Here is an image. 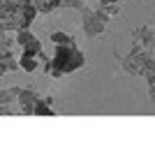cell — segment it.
I'll use <instances>...</instances> for the list:
<instances>
[{
  "mask_svg": "<svg viewBox=\"0 0 155 155\" xmlns=\"http://www.w3.org/2000/svg\"><path fill=\"white\" fill-rule=\"evenodd\" d=\"M84 63H86V58L77 49V44H63V46H56L53 56L42 63V70H44V74L58 79L63 74H70V72L84 67Z\"/></svg>",
  "mask_w": 155,
  "mask_h": 155,
  "instance_id": "cell-1",
  "label": "cell"
},
{
  "mask_svg": "<svg viewBox=\"0 0 155 155\" xmlns=\"http://www.w3.org/2000/svg\"><path fill=\"white\" fill-rule=\"evenodd\" d=\"M109 21H111V16L104 12L102 7H100V9L86 7L84 12H81V26H84V32L88 37H100Z\"/></svg>",
  "mask_w": 155,
  "mask_h": 155,
  "instance_id": "cell-2",
  "label": "cell"
},
{
  "mask_svg": "<svg viewBox=\"0 0 155 155\" xmlns=\"http://www.w3.org/2000/svg\"><path fill=\"white\" fill-rule=\"evenodd\" d=\"M39 100V93L28 86V88H21V95H19V111L21 114H35V104Z\"/></svg>",
  "mask_w": 155,
  "mask_h": 155,
  "instance_id": "cell-3",
  "label": "cell"
},
{
  "mask_svg": "<svg viewBox=\"0 0 155 155\" xmlns=\"http://www.w3.org/2000/svg\"><path fill=\"white\" fill-rule=\"evenodd\" d=\"M44 60H46L44 53L37 56V53L23 51V53H21V58H19V63H21V70H23V72H35V70H37V65H42Z\"/></svg>",
  "mask_w": 155,
  "mask_h": 155,
  "instance_id": "cell-4",
  "label": "cell"
},
{
  "mask_svg": "<svg viewBox=\"0 0 155 155\" xmlns=\"http://www.w3.org/2000/svg\"><path fill=\"white\" fill-rule=\"evenodd\" d=\"M21 67V63H16L12 56V51H2V56H0V70H2V74H7V72H16Z\"/></svg>",
  "mask_w": 155,
  "mask_h": 155,
  "instance_id": "cell-5",
  "label": "cell"
},
{
  "mask_svg": "<svg viewBox=\"0 0 155 155\" xmlns=\"http://www.w3.org/2000/svg\"><path fill=\"white\" fill-rule=\"evenodd\" d=\"M51 104H53L51 97H46V100H42V97H39L37 104H35V114H37V116H53V114H56V109H51Z\"/></svg>",
  "mask_w": 155,
  "mask_h": 155,
  "instance_id": "cell-6",
  "label": "cell"
},
{
  "mask_svg": "<svg viewBox=\"0 0 155 155\" xmlns=\"http://www.w3.org/2000/svg\"><path fill=\"white\" fill-rule=\"evenodd\" d=\"M19 95H21V88L19 86H12V88H5L2 91V95H0V102L2 104H12V102H19Z\"/></svg>",
  "mask_w": 155,
  "mask_h": 155,
  "instance_id": "cell-7",
  "label": "cell"
},
{
  "mask_svg": "<svg viewBox=\"0 0 155 155\" xmlns=\"http://www.w3.org/2000/svg\"><path fill=\"white\" fill-rule=\"evenodd\" d=\"M58 7H63V0H39V2H37V9H39V12H44V14L56 12Z\"/></svg>",
  "mask_w": 155,
  "mask_h": 155,
  "instance_id": "cell-8",
  "label": "cell"
},
{
  "mask_svg": "<svg viewBox=\"0 0 155 155\" xmlns=\"http://www.w3.org/2000/svg\"><path fill=\"white\" fill-rule=\"evenodd\" d=\"M51 42H53L56 46H63V44H74V37H72V35H67V32L56 30V32H51Z\"/></svg>",
  "mask_w": 155,
  "mask_h": 155,
  "instance_id": "cell-9",
  "label": "cell"
},
{
  "mask_svg": "<svg viewBox=\"0 0 155 155\" xmlns=\"http://www.w3.org/2000/svg\"><path fill=\"white\" fill-rule=\"evenodd\" d=\"M30 39H35V35L30 32V28H26V30H19V32H16V44H19L21 49H23V46H26Z\"/></svg>",
  "mask_w": 155,
  "mask_h": 155,
  "instance_id": "cell-10",
  "label": "cell"
},
{
  "mask_svg": "<svg viewBox=\"0 0 155 155\" xmlns=\"http://www.w3.org/2000/svg\"><path fill=\"white\" fill-rule=\"evenodd\" d=\"M63 7H74L79 12H84L86 7H88V2L86 0H63Z\"/></svg>",
  "mask_w": 155,
  "mask_h": 155,
  "instance_id": "cell-11",
  "label": "cell"
},
{
  "mask_svg": "<svg viewBox=\"0 0 155 155\" xmlns=\"http://www.w3.org/2000/svg\"><path fill=\"white\" fill-rule=\"evenodd\" d=\"M102 9L109 14L111 19H114V16H118V12H120V9H118V5H102Z\"/></svg>",
  "mask_w": 155,
  "mask_h": 155,
  "instance_id": "cell-12",
  "label": "cell"
},
{
  "mask_svg": "<svg viewBox=\"0 0 155 155\" xmlns=\"http://www.w3.org/2000/svg\"><path fill=\"white\" fill-rule=\"evenodd\" d=\"M148 95H150V100H155V74L148 77Z\"/></svg>",
  "mask_w": 155,
  "mask_h": 155,
  "instance_id": "cell-13",
  "label": "cell"
},
{
  "mask_svg": "<svg viewBox=\"0 0 155 155\" xmlns=\"http://www.w3.org/2000/svg\"><path fill=\"white\" fill-rule=\"evenodd\" d=\"M118 0H100V5H116Z\"/></svg>",
  "mask_w": 155,
  "mask_h": 155,
  "instance_id": "cell-14",
  "label": "cell"
},
{
  "mask_svg": "<svg viewBox=\"0 0 155 155\" xmlns=\"http://www.w3.org/2000/svg\"><path fill=\"white\" fill-rule=\"evenodd\" d=\"M16 2H21V5H30L32 0H16Z\"/></svg>",
  "mask_w": 155,
  "mask_h": 155,
  "instance_id": "cell-15",
  "label": "cell"
}]
</instances>
